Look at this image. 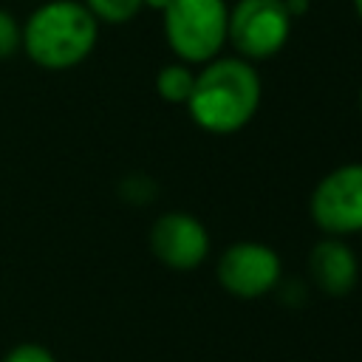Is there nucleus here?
I'll list each match as a JSON object with an SVG mask.
<instances>
[{"mask_svg":"<svg viewBox=\"0 0 362 362\" xmlns=\"http://www.w3.org/2000/svg\"><path fill=\"white\" fill-rule=\"evenodd\" d=\"M354 8H356V14H359V20H362V0H354Z\"/></svg>","mask_w":362,"mask_h":362,"instance_id":"14","label":"nucleus"},{"mask_svg":"<svg viewBox=\"0 0 362 362\" xmlns=\"http://www.w3.org/2000/svg\"><path fill=\"white\" fill-rule=\"evenodd\" d=\"M308 274L317 288L328 297H345L359 277V263L354 249L342 238H322L308 252Z\"/></svg>","mask_w":362,"mask_h":362,"instance_id":"8","label":"nucleus"},{"mask_svg":"<svg viewBox=\"0 0 362 362\" xmlns=\"http://www.w3.org/2000/svg\"><path fill=\"white\" fill-rule=\"evenodd\" d=\"M291 34V14L283 0H238L226 17V40L243 59L274 57Z\"/></svg>","mask_w":362,"mask_h":362,"instance_id":"4","label":"nucleus"},{"mask_svg":"<svg viewBox=\"0 0 362 362\" xmlns=\"http://www.w3.org/2000/svg\"><path fill=\"white\" fill-rule=\"evenodd\" d=\"M359 110H362V88H359Z\"/></svg>","mask_w":362,"mask_h":362,"instance_id":"15","label":"nucleus"},{"mask_svg":"<svg viewBox=\"0 0 362 362\" xmlns=\"http://www.w3.org/2000/svg\"><path fill=\"white\" fill-rule=\"evenodd\" d=\"M99 20L76 0H51L31 11L23 25L25 54L48 71L79 65L96 45Z\"/></svg>","mask_w":362,"mask_h":362,"instance_id":"2","label":"nucleus"},{"mask_svg":"<svg viewBox=\"0 0 362 362\" xmlns=\"http://www.w3.org/2000/svg\"><path fill=\"white\" fill-rule=\"evenodd\" d=\"M85 8L102 23H127L139 14L141 0H85Z\"/></svg>","mask_w":362,"mask_h":362,"instance_id":"10","label":"nucleus"},{"mask_svg":"<svg viewBox=\"0 0 362 362\" xmlns=\"http://www.w3.org/2000/svg\"><path fill=\"white\" fill-rule=\"evenodd\" d=\"M3 362H57V359H54V354L48 348L34 345V342H23L14 351H8Z\"/></svg>","mask_w":362,"mask_h":362,"instance_id":"12","label":"nucleus"},{"mask_svg":"<svg viewBox=\"0 0 362 362\" xmlns=\"http://www.w3.org/2000/svg\"><path fill=\"white\" fill-rule=\"evenodd\" d=\"M260 76L243 57H221L204 62L195 74L187 110L192 122L215 136L238 133L252 122L260 105Z\"/></svg>","mask_w":362,"mask_h":362,"instance_id":"1","label":"nucleus"},{"mask_svg":"<svg viewBox=\"0 0 362 362\" xmlns=\"http://www.w3.org/2000/svg\"><path fill=\"white\" fill-rule=\"evenodd\" d=\"M17 48H23V28L8 11L0 8V59L11 57Z\"/></svg>","mask_w":362,"mask_h":362,"instance_id":"11","label":"nucleus"},{"mask_svg":"<svg viewBox=\"0 0 362 362\" xmlns=\"http://www.w3.org/2000/svg\"><path fill=\"white\" fill-rule=\"evenodd\" d=\"M192 85H195V74L189 71L187 62H170L156 76V90L170 105H187Z\"/></svg>","mask_w":362,"mask_h":362,"instance_id":"9","label":"nucleus"},{"mask_svg":"<svg viewBox=\"0 0 362 362\" xmlns=\"http://www.w3.org/2000/svg\"><path fill=\"white\" fill-rule=\"evenodd\" d=\"M170 3H173V0H141V6H147V8H156V11H164Z\"/></svg>","mask_w":362,"mask_h":362,"instance_id":"13","label":"nucleus"},{"mask_svg":"<svg viewBox=\"0 0 362 362\" xmlns=\"http://www.w3.org/2000/svg\"><path fill=\"white\" fill-rule=\"evenodd\" d=\"M218 283L240 300H257L269 294L283 274L280 255L257 240H238L223 249L215 266Z\"/></svg>","mask_w":362,"mask_h":362,"instance_id":"6","label":"nucleus"},{"mask_svg":"<svg viewBox=\"0 0 362 362\" xmlns=\"http://www.w3.org/2000/svg\"><path fill=\"white\" fill-rule=\"evenodd\" d=\"M308 212L325 235L362 232V164H342L322 175L311 192Z\"/></svg>","mask_w":362,"mask_h":362,"instance_id":"5","label":"nucleus"},{"mask_svg":"<svg viewBox=\"0 0 362 362\" xmlns=\"http://www.w3.org/2000/svg\"><path fill=\"white\" fill-rule=\"evenodd\" d=\"M161 14L167 45L187 65L215 59L226 42L229 8L223 0H173Z\"/></svg>","mask_w":362,"mask_h":362,"instance_id":"3","label":"nucleus"},{"mask_svg":"<svg viewBox=\"0 0 362 362\" xmlns=\"http://www.w3.org/2000/svg\"><path fill=\"white\" fill-rule=\"evenodd\" d=\"M150 249L167 269L189 272L209 255V232L189 212H164L150 226Z\"/></svg>","mask_w":362,"mask_h":362,"instance_id":"7","label":"nucleus"}]
</instances>
